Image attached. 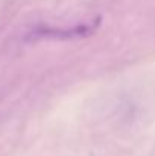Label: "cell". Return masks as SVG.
I'll return each instance as SVG.
<instances>
[{
    "mask_svg": "<svg viewBox=\"0 0 155 156\" xmlns=\"http://www.w3.org/2000/svg\"><path fill=\"white\" fill-rule=\"evenodd\" d=\"M98 23H84L79 26H75L72 29H40L34 35L41 38H56V40H68V38H82L88 37L96 32Z\"/></svg>",
    "mask_w": 155,
    "mask_h": 156,
    "instance_id": "obj_1",
    "label": "cell"
}]
</instances>
